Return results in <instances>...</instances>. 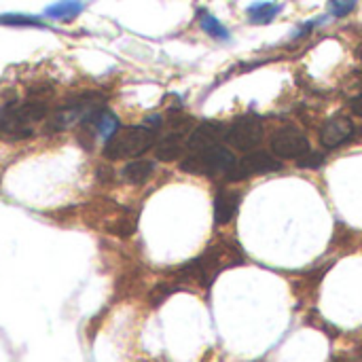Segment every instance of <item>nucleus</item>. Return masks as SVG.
Instances as JSON below:
<instances>
[{"label": "nucleus", "mask_w": 362, "mask_h": 362, "mask_svg": "<svg viewBox=\"0 0 362 362\" xmlns=\"http://www.w3.org/2000/svg\"><path fill=\"white\" fill-rule=\"evenodd\" d=\"M240 263H244V255L233 244H221V246L210 248L206 255H202L193 263H189L182 269V274L197 280L202 286H210L223 269L235 267Z\"/></svg>", "instance_id": "nucleus-1"}, {"label": "nucleus", "mask_w": 362, "mask_h": 362, "mask_svg": "<svg viewBox=\"0 0 362 362\" xmlns=\"http://www.w3.org/2000/svg\"><path fill=\"white\" fill-rule=\"evenodd\" d=\"M155 144V132L146 125L123 127L106 140L104 157L108 159H132L140 157Z\"/></svg>", "instance_id": "nucleus-2"}, {"label": "nucleus", "mask_w": 362, "mask_h": 362, "mask_svg": "<svg viewBox=\"0 0 362 362\" xmlns=\"http://www.w3.org/2000/svg\"><path fill=\"white\" fill-rule=\"evenodd\" d=\"M235 165V157L229 148L216 144L197 153H189V157H185V161L180 163V168L189 174H197V176H214V174H229L231 168Z\"/></svg>", "instance_id": "nucleus-3"}, {"label": "nucleus", "mask_w": 362, "mask_h": 362, "mask_svg": "<svg viewBox=\"0 0 362 362\" xmlns=\"http://www.w3.org/2000/svg\"><path fill=\"white\" fill-rule=\"evenodd\" d=\"M225 140L238 151H244V153L255 151L263 140V123H261V119H257L255 115H246V117L235 119L227 127Z\"/></svg>", "instance_id": "nucleus-4"}, {"label": "nucleus", "mask_w": 362, "mask_h": 362, "mask_svg": "<svg viewBox=\"0 0 362 362\" xmlns=\"http://www.w3.org/2000/svg\"><path fill=\"white\" fill-rule=\"evenodd\" d=\"M280 168H282V163L276 157H272L269 153H265V151L252 153L250 151L246 157L235 161V165L229 172V180L240 182V180H246V178H252V176H259V174L278 172Z\"/></svg>", "instance_id": "nucleus-5"}, {"label": "nucleus", "mask_w": 362, "mask_h": 362, "mask_svg": "<svg viewBox=\"0 0 362 362\" xmlns=\"http://www.w3.org/2000/svg\"><path fill=\"white\" fill-rule=\"evenodd\" d=\"M272 151L276 157L282 159H301L303 155L310 153V142L297 127H284L274 134Z\"/></svg>", "instance_id": "nucleus-6"}, {"label": "nucleus", "mask_w": 362, "mask_h": 362, "mask_svg": "<svg viewBox=\"0 0 362 362\" xmlns=\"http://www.w3.org/2000/svg\"><path fill=\"white\" fill-rule=\"evenodd\" d=\"M225 132H227V127L223 123H218V121H204V123H199L191 132V136L187 138L189 153H197V151H204V148L221 144V140L225 138Z\"/></svg>", "instance_id": "nucleus-7"}, {"label": "nucleus", "mask_w": 362, "mask_h": 362, "mask_svg": "<svg viewBox=\"0 0 362 362\" xmlns=\"http://www.w3.org/2000/svg\"><path fill=\"white\" fill-rule=\"evenodd\" d=\"M352 134H354V123L348 117L337 115V117L329 119L322 125V129H320V142L327 148H337V146L346 144L352 138Z\"/></svg>", "instance_id": "nucleus-8"}, {"label": "nucleus", "mask_w": 362, "mask_h": 362, "mask_svg": "<svg viewBox=\"0 0 362 362\" xmlns=\"http://www.w3.org/2000/svg\"><path fill=\"white\" fill-rule=\"evenodd\" d=\"M240 206V195L233 191H218L216 199H214V221L216 225H227Z\"/></svg>", "instance_id": "nucleus-9"}, {"label": "nucleus", "mask_w": 362, "mask_h": 362, "mask_svg": "<svg viewBox=\"0 0 362 362\" xmlns=\"http://www.w3.org/2000/svg\"><path fill=\"white\" fill-rule=\"evenodd\" d=\"M185 148H187L185 134L170 132L163 140H159V144L155 148V155H157L159 161H174V159L182 157Z\"/></svg>", "instance_id": "nucleus-10"}, {"label": "nucleus", "mask_w": 362, "mask_h": 362, "mask_svg": "<svg viewBox=\"0 0 362 362\" xmlns=\"http://www.w3.org/2000/svg\"><path fill=\"white\" fill-rule=\"evenodd\" d=\"M83 8H85L83 0H57L45 8V15L57 21H72L83 13Z\"/></svg>", "instance_id": "nucleus-11"}, {"label": "nucleus", "mask_w": 362, "mask_h": 362, "mask_svg": "<svg viewBox=\"0 0 362 362\" xmlns=\"http://www.w3.org/2000/svg\"><path fill=\"white\" fill-rule=\"evenodd\" d=\"M280 11H282V4H278V2H252L246 8V15H248L250 23L267 25V23H272L278 17Z\"/></svg>", "instance_id": "nucleus-12"}, {"label": "nucleus", "mask_w": 362, "mask_h": 362, "mask_svg": "<svg viewBox=\"0 0 362 362\" xmlns=\"http://www.w3.org/2000/svg\"><path fill=\"white\" fill-rule=\"evenodd\" d=\"M153 172H155V163H153V161L134 159V161H129V163L123 168L121 176H123L129 185H144V182L153 176Z\"/></svg>", "instance_id": "nucleus-13"}, {"label": "nucleus", "mask_w": 362, "mask_h": 362, "mask_svg": "<svg viewBox=\"0 0 362 362\" xmlns=\"http://www.w3.org/2000/svg\"><path fill=\"white\" fill-rule=\"evenodd\" d=\"M199 25H202V30L208 34V36H212V38H216V40H229V30L212 15V13H208V11H202L199 13Z\"/></svg>", "instance_id": "nucleus-14"}, {"label": "nucleus", "mask_w": 362, "mask_h": 362, "mask_svg": "<svg viewBox=\"0 0 362 362\" xmlns=\"http://www.w3.org/2000/svg\"><path fill=\"white\" fill-rule=\"evenodd\" d=\"M15 108H17V115H19V119H21L23 125L34 123V121H40V119L47 117V106H45V102L32 100V102H25V104H15Z\"/></svg>", "instance_id": "nucleus-15"}, {"label": "nucleus", "mask_w": 362, "mask_h": 362, "mask_svg": "<svg viewBox=\"0 0 362 362\" xmlns=\"http://www.w3.org/2000/svg\"><path fill=\"white\" fill-rule=\"evenodd\" d=\"M0 25H8V28H45V23L38 17L23 15V13H2L0 15Z\"/></svg>", "instance_id": "nucleus-16"}, {"label": "nucleus", "mask_w": 362, "mask_h": 362, "mask_svg": "<svg viewBox=\"0 0 362 362\" xmlns=\"http://www.w3.org/2000/svg\"><path fill=\"white\" fill-rule=\"evenodd\" d=\"M358 0H329V11L333 17H346L354 11Z\"/></svg>", "instance_id": "nucleus-17"}, {"label": "nucleus", "mask_w": 362, "mask_h": 362, "mask_svg": "<svg viewBox=\"0 0 362 362\" xmlns=\"http://www.w3.org/2000/svg\"><path fill=\"white\" fill-rule=\"evenodd\" d=\"M115 225H117V227H110V233H117V235H121V238H127V235H132V233L136 231V223H134V221H127V218H121V221H117Z\"/></svg>", "instance_id": "nucleus-18"}, {"label": "nucleus", "mask_w": 362, "mask_h": 362, "mask_svg": "<svg viewBox=\"0 0 362 362\" xmlns=\"http://www.w3.org/2000/svg\"><path fill=\"white\" fill-rule=\"evenodd\" d=\"M144 123H146V127H151L153 132H157L161 127V117H148V119H144Z\"/></svg>", "instance_id": "nucleus-19"}, {"label": "nucleus", "mask_w": 362, "mask_h": 362, "mask_svg": "<svg viewBox=\"0 0 362 362\" xmlns=\"http://www.w3.org/2000/svg\"><path fill=\"white\" fill-rule=\"evenodd\" d=\"M352 110H354L358 117H362V91L352 100Z\"/></svg>", "instance_id": "nucleus-20"}, {"label": "nucleus", "mask_w": 362, "mask_h": 362, "mask_svg": "<svg viewBox=\"0 0 362 362\" xmlns=\"http://www.w3.org/2000/svg\"><path fill=\"white\" fill-rule=\"evenodd\" d=\"M358 57H362V45L358 47Z\"/></svg>", "instance_id": "nucleus-21"}]
</instances>
